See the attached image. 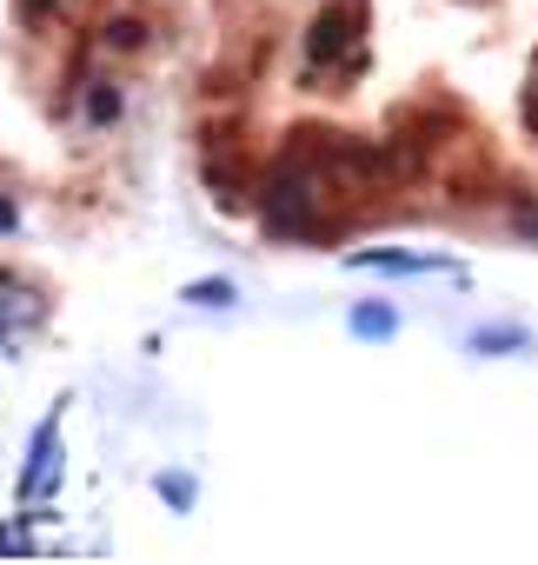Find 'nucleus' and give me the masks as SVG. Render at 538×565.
<instances>
[{"label":"nucleus","mask_w":538,"mask_h":565,"mask_svg":"<svg viewBox=\"0 0 538 565\" xmlns=\"http://www.w3.org/2000/svg\"><path fill=\"white\" fill-rule=\"evenodd\" d=\"M180 134L273 246L538 239V0H200Z\"/></svg>","instance_id":"nucleus-1"},{"label":"nucleus","mask_w":538,"mask_h":565,"mask_svg":"<svg viewBox=\"0 0 538 565\" xmlns=\"http://www.w3.org/2000/svg\"><path fill=\"white\" fill-rule=\"evenodd\" d=\"M193 34L200 0H0V226L127 193L140 107Z\"/></svg>","instance_id":"nucleus-2"}]
</instances>
